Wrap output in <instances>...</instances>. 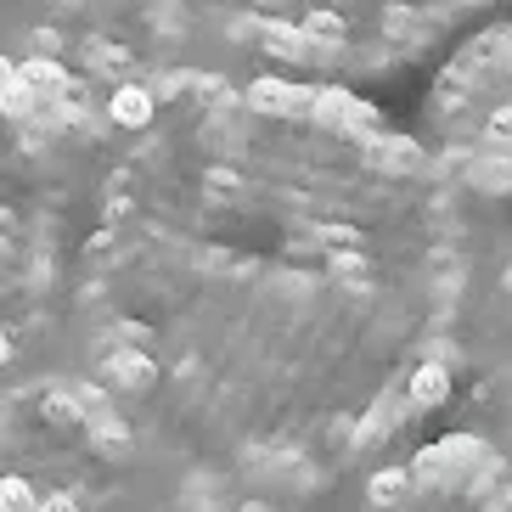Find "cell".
<instances>
[{"label":"cell","mask_w":512,"mask_h":512,"mask_svg":"<svg viewBox=\"0 0 512 512\" xmlns=\"http://www.w3.org/2000/svg\"><path fill=\"white\" fill-rule=\"evenodd\" d=\"M248 107L254 113H310V91L287 85V79H259V85H248Z\"/></svg>","instance_id":"obj_1"},{"label":"cell","mask_w":512,"mask_h":512,"mask_svg":"<svg viewBox=\"0 0 512 512\" xmlns=\"http://www.w3.org/2000/svg\"><path fill=\"white\" fill-rule=\"evenodd\" d=\"M17 79H23L29 91H46V96H68V91H74V85H68V74H62L57 62H46V57L23 62V68H17Z\"/></svg>","instance_id":"obj_2"},{"label":"cell","mask_w":512,"mask_h":512,"mask_svg":"<svg viewBox=\"0 0 512 512\" xmlns=\"http://www.w3.org/2000/svg\"><path fill=\"white\" fill-rule=\"evenodd\" d=\"M113 119H119L124 130H141V124L152 119V91H141V85H124V91H113Z\"/></svg>","instance_id":"obj_3"},{"label":"cell","mask_w":512,"mask_h":512,"mask_svg":"<svg viewBox=\"0 0 512 512\" xmlns=\"http://www.w3.org/2000/svg\"><path fill=\"white\" fill-rule=\"evenodd\" d=\"M107 372H113V383H124V389H147L152 377H158V366H152L147 355H136V349H119V355L107 361Z\"/></svg>","instance_id":"obj_4"},{"label":"cell","mask_w":512,"mask_h":512,"mask_svg":"<svg viewBox=\"0 0 512 512\" xmlns=\"http://www.w3.org/2000/svg\"><path fill=\"white\" fill-rule=\"evenodd\" d=\"M445 394H451V372H445L439 361L417 366V377H411V400H417V406H439Z\"/></svg>","instance_id":"obj_5"},{"label":"cell","mask_w":512,"mask_h":512,"mask_svg":"<svg viewBox=\"0 0 512 512\" xmlns=\"http://www.w3.org/2000/svg\"><path fill=\"white\" fill-rule=\"evenodd\" d=\"M406 490H411V479L400 473V467H383V473H372V501H377V507H394Z\"/></svg>","instance_id":"obj_6"},{"label":"cell","mask_w":512,"mask_h":512,"mask_svg":"<svg viewBox=\"0 0 512 512\" xmlns=\"http://www.w3.org/2000/svg\"><path fill=\"white\" fill-rule=\"evenodd\" d=\"M40 496H34L23 479H0V512H34Z\"/></svg>","instance_id":"obj_7"},{"label":"cell","mask_w":512,"mask_h":512,"mask_svg":"<svg viewBox=\"0 0 512 512\" xmlns=\"http://www.w3.org/2000/svg\"><path fill=\"white\" fill-rule=\"evenodd\" d=\"M304 40H344V17L338 12H310L304 17Z\"/></svg>","instance_id":"obj_8"},{"label":"cell","mask_w":512,"mask_h":512,"mask_svg":"<svg viewBox=\"0 0 512 512\" xmlns=\"http://www.w3.org/2000/svg\"><path fill=\"white\" fill-rule=\"evenodd\" d=\"M96 445H102V456H124V445H130V434H124V422L96 417Z\"/></svg>","instance_id":"obj_9"},{"label":"cell","mask_w":512,"mask_h":512,"mask_svg":"<svg viewBox=\"0 0 512 512\" xmlns=\"http://www.w3.org/2000/svg\"><path fill=\"white\" fill-rule=\"evenodd\" d=\"M439 456H445V462H484V445L479 439H467V434H456V439L439 445Z\"/></svg>","instance_id":"obj_10"},{"label":"cell","mask_w":512,"mask_h":512,"mask_svg":"<svg viewBox=\"0 0 512 512\" xmlns=\"http://www.w3.org/2000/svg\"><path fill=\"white\" fill-rule=\"evenodd\" d=\"M265 46H271L276 57H304V34H293V29H271V34H265Z\"/></svg>","instance_id":"obj_11"},{"label":"cell","mask_w":512,"mask_h":512,"mask_svg":"<svg viewBox=\"0 0 512 512\" xmlns=\"http://www.w3.org/2000/svg\"><path fill=\"white\" fill-rule=\"evenodd\" d=\"M383 29H389V34H411V29H417V17H411L406 6H389V12H383Z\"/></svg>","instance_id":"obj_12"},{"label":"cell","mask_w":512,"mask_h":512,"mask_svg":"<svg viewBox=\"0 0 512 512\" xmlns=\"http://www.w3.org/2000/svg\"><path fill=\"white\" fill-rule=\"evenodd\" d=\"M46 411H51V422H74V417H79V406L68 400V394H51V400H46Z\"/></svg>","instance_id":"obj_13"},{"label":"cell","mask_w":512,"mask_h":512,"mask_svg":"<svg viewBox=\"0 0 512 512\" xmlns=\"http://www.w3.org/2000/svg\"><path fill=\"white\" fill-rule=\"evenodd\" d=\"M34 512H79V501H74V496H46Z\"/></svg>","instance_id":"obj_14"},{"label":"cell","mask_w":512,"mask_h":512,"mask_svg":"<svg viewBox=\"0 0 512 512\" xmlns=\"http://www.w3.org/2000/svg\"><path fill=\"white\" fill-rule=\"evenodd\" d=\"M490 130H501V136H507V141H512V107H501L496 119H490Z\"/></svg>","instance_id":"obj_15"},{"label":"cell","mask_w":512,"mask_h":512,"mask_svg":"<svg viewBox=\"0 0 512 512\" xmlns=\"http://www.w3.org/2000/svg\"><path fill=\"white\" fill-rule=\"evenodd\" d=\"M12 79H17V68H12V62H6V57H0V91H6Z\"/></svg>","instance_id":"obj_16"},{"label":"cell","mask_w":512,"mask_h":512,"mask_svg":"<svg viewBox=\"0 0 512 512\" xmlns=\"http://www.w3.org/2000/svg\"><path fill=\"white\" fill-rule=\"evenodd\" d=\"M12 361V338H6V332H0V366Z\"/></svg>","instance_id":"obj_17"}]
</instances>
